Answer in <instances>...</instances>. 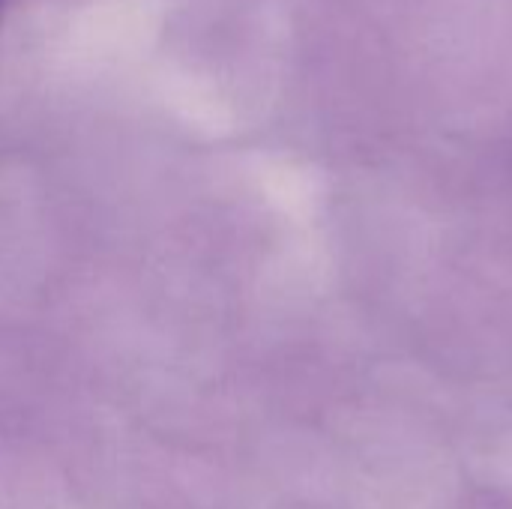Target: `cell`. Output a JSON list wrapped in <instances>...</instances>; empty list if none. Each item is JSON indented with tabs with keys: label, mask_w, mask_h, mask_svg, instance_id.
Listing matches in <instances>:
<instances>
[{
	"label": "cell",
	"mask_w": 512,
	"mask_h": 509,
	"mask_svg": "<svg viewBox=\"0 0 512 509\" xmlns=\"http://www.w3.org/2000/svg\"><path fill=\"white\" fill-rule=\"evenodd\" d=\"M0 12H3V0H0Z\"/></svg>",
	"instance_id": "6da1fadb"
}]
</instances>
